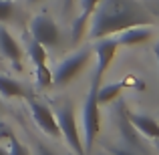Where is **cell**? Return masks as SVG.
I'll list each match as a JSON object with an SVG mask.
<instances>
[{
  "label": "cell",
  "instance_id": "3",
  "mask_svg": "<svg viewBox=\"0 0 159 155\" xmlns=\"http://www.w3.org/2000/svg\"><path fill=\"white\" fill-rule=\"evenodd\" d=\"M54 117H57V125L61 129V135H65L66 143L75 151V155H87L85 147H83V137H81L79 127H77V117H75L73 105L70 103L58 105L57 111H54Z\"/></svg>",
  "mask_w": 159,
  "mask_h": 155
},
{
  "label": "cell",
  "instance_id": "6",
  "mask_svg": "<svg viewBox=\"0 0 159 155\" xmlns=\"http://www.w3.org/2000/svg\"><path fill=\"white\" fill-rule=\"evenodd\" d=\"M117 48H119V43H117L115 36H103V39H97L95 40V52H97V69H95V75H93V83L101 85L103 83V77H105L109 65L113 62L117 54Z\"/></svg>",
  "mask_w": 159,
  "mask_h": 155
},
{
  "label": "cell",
  "instance_id": "19",
  "mask_svg": "<svg viewBox=\"0 0 159 155\" xmlns=\"http://www.w3.org/2000/svg\"><path fill=\"white\" fill-rule=\"evenodd\" d=\"M36 155H57V153H52L47 145H40L39 143V145H36Z\"/></svg>",
  "mask_w": 159,
  "mask_h": 155
},
{
  "label": "cell",
  "instance_id": "15",
  "mask_svg": "<svg viewBox=\"0 0 159 155\" xmlns=\"http://www.w3.org/2000/svg\"><path fill=\"white\" fill-rule=\"evenodd\" d=\"M123 87H125L123 81L109 83V85H103V83H101V85L97 87V101H99V105L115 103L117 99L121 97V93H123Z\"/></svg>",
  "mask_w": 159,
  "mask_h": 155
},
{
  "label": "cell",
  "instance_id": "17",
  "mask_svg": "<svg viewBox=\"0 0 159 155\" xmlns=\"http://www.w3.org/2000/svg\"><path fill=\"white\" fill-rule=\"evenodd\" d=\"M14 16V2L12 0H0V22H6Z\"/></svg>",
  "mask_w": 159,
  "mask_h": 155
},
{
  "label": "cell",
  "instance_id": "18",
  "mask_svg": "<svg viewBox=\"0 0 159 155\" xmlns=\"http://www.w3.org/2000/svg\"><path fill=\"white\" fill-rule=\"evenodd\" d=\"M109 151L113 155H139V153L131 151V149H125V147H109Z\"/></svg>",
  "mask_w": 159,
  "mask_h": 155
},
{
  "label": "cell",
  "instance_id": "25",
  "mask_svg": "<svg viewBox=\"0 0 159 155\" xmlns=\"http://www.w3.org/2000/svg\"><path fill=\"white\" fill-rule=\"evenodd\" d=\"M0 109H2V101H0Z\"/></svg>",
  "mask_w": 159,
  "mask_h": 155
},
{
  "label": "cell",
  "instance_id": "23",
  "mask_svg": "<svg viewBox=\"0 0 159 155\" xmlns=\"http://www.w3.org/2000/svg\"><path fill=\"white\" fill-rule=\"evenodd\" d=\"M155 57H157V65H159V43H157V47H155Z\"/></svg>",
  "mask_w": 159,
  "mask_h": 155
},
{
  "label": "cell",
  "instance_id": "1",
  "mask_svg": "<svg viewBox=\"0 0 159 155\" xmlns=\"http://www.w3.org/2000/svg\"><path fill=\"white\" fill-rule=\"evenodd\" d=\"M155 16L139 0H99L93 16L89 20V34L93 40L111 36L129 26L149 24L153 26Z\"/></svg>",
  "mask_w": 159,
  "mask_h": 155
},
{
  "label": "cell",
  "instance_id": "7",
  "mask_svg": "<svg viewBox=\"0 0 159 155\" xmlns=\"http://www.w3.org/2000/svg\"><path fill=\"white\" fill-rule=\"evenodd\" d=\"M28 105H30L32 119H34V123L39 125L40 131L47 133V135L52 137V139H58V137H61V129H58V125H57V117H54L52 109L48 107V105H44V103L34 101V99H30Z\"/></svg>",
  "mask_w": 159,
  "mask_h": 155
},
{
  "label": "cell",
  "instance_id": "11",
  "mask_svg": "<svg viewBox=\"0 0 159 155\" xmlns=\"http://www.w3.org/2000/svg\"><path fill=\"white\" fill-rule=\"evenodd\" d=\"M97 4H99V0H81V14H79L73 22V44H77L79 40L83 39V34L87 32L89 20H91V16H93Z\"/></svg>",
  "mask_w": 159,
  "mask_h": 155
},
{
  "label": "cell",
  "instance_id": "12",
  "mask_svg": "<svg viewBox=\"0 0 159 155\" xmlns=\"http://www.w3.org/2000/svg\"><path fill=\"white\" fill-rule=\"evenodd\" d=\"M127 117L131 121V125L137 129V133H141L143 137H149V139H159V123L153 117L143 115V113H131L127 109Z\"/></svg>",
  "mask_w": 159,
  "mask_h": 155
},
{
  "label": "cell",
  "instance_id": "9",
  "mask_svg": "<svg viewBox=\"0 0 159 155\" xmlns=\"http://www.w3.org/2000/svg\"><path fill=\"white\" fill-rule=\"evenodd\" d=\"M0 54L16 71H22V48H20L18 40L12 36V32L2 22H0Z\"/></svg>",
  "mask_w": 159,
  "mask_h": 155
},
{
  "label": "cell",
  "instance_id": "21",
  "mask_svg": "<svg viewBox=\"0 0 159 155\" xmlns=\"http://www.w3.org/2000/svg\"><path fill=\"white\" fill-rule=\"evenodd\" d=\"M73 4H75V0H65V14H69V12H70Z\"/></svg>",
  "mask_w": 159,
  "mask_h": 155
},
{
  "label": "cell",
  "instance_id": "5",
  "mask_svg": "<svg viewBox=\"0 0 159 155\" xmlns=\"http://www.w3.org/2000/svg\"><path fill=\"white\" fill-rule=\"evenodd\" d=\"M30 34L36 43H40L44 48H54L61 43V30H58L57 22L44 14H39L32 18L30 22Z\"/></svg>",
  "mask_w": 159,
  "mask_h": 155
},
{
  "label": "cell",
  "instance_id": "4",
  "mask_svg": "<svg viewBox=\"0 0 159 155\" xmlns=\"http://www.w3.org/2000/svg\"><path fill=\"white\" fill-rule=\"evenodd\" d=\"M89 61H91V48L89 47H85V48H81V51H77L75 54H70V57L65 58V61L54 69V73L51 75L52 85H57V87L69 85V83L89 65Z\"/></svg>",
  "mask_w": 159,
  "mask_h": 155
},
{
  "label": "cell",
  "instance_id": "2",
  "mask_svg": "<svg viewBox=\"0 0 159 155\" xmlns=\"http://www.w3.org/2000/svg\"><path fill=\"white\" fill-rule=\"evenodd\" d=\"M97 83L91 81L89 87V95L85 99V107H83V147H85V153L89 155L93 151V143L99 135V129H101V117H99V101H97Z\"/></svg>",
  "mask_w": 159,
  "mask_h": 155
},
{
  "label": "cell",
  "instance_id": "20",
  "mask_svg": "<svg viewBox=\"0 0 159 155\" xmlns=\"http://www.w3.org/2000/svg\"><path fill=\"white\" fill-rule=\"evenodd\" d=\"M147 8L151 10V14H153V16H157V18H159V0H157V2H151Z\"/></svg>",
  "mask_w": 159,
  "mask_h": 155
},
{
  "label": "cell",
  "instance_id": "14",
  "mask_svg": "<svg viewBox=\"0 0 159 155\" xmlns=\"http://www.w3.org/2000/svg\"><path fill=\"white\" fill-rule=\"evenodd\" d=\"M0 97H4V99H28L30 93L16 79L0 75Z\"/></svg>",
  "mask_w": 159,
  "mask_h": 155
},
{
  "label": "cell",
  "instance_id": "16",
  "mask_svg": "<svg viewBox=\"0 0 159 155\" xmlns=\"http://www.w3.org/2000/svg\"><path fill=\"white\" fill-rule=\"evenodd\" d=\"M2 135L6 137V141H8V153H10V155H30L28 147H26V145H22L18 139H16L14 133H10L8 129H4Z\"/></svg>",
  "mask_w": 159,
  "mask_h": 155
},
{
  "label": "cell",
  "instance_id": "8",
  "mask_svg": "<svg viewBox=\"0 0 159 155\" xmlns=\"http://www.w3.org/2000/svg\"><path fill=\"white\" fill-rule=\"evenodd\" d=\"M28 57H30L32 65H34V69H36V81H39V85L40 87H51L52 85L51 75L52 73L47 65V48L32 39L30 44H28Z\"/></svg>",
  "mask_w": 159,
  "mask_h": 155
},
{
  "label": "cell",
  "instance_id": "10",
  "mask_svg": "<svg viewBox=\"0 0 159 155\" xmlns=\"http://www.w3.org/2000/svg\"><path fill=\"white\" fill-rule=\"evenodd\" d=\"M119 43V47H133V44H141L147 43L149 39L153 36V28L149 24H139V26H129L125 30L113 34Z\"/></svg>",
  "mask_w": 159,
  "mask_h": 155
},
{
  "label": "cell",
  "instance_id": "22",
  "mask_svg": "<svg viewBox=\"0 0 159 155\" xmlns=\"http://www.w3.org/2000/svg\"><path fill=\"white\" fill-rule=\"evenodd\" d=\"M0 155H10V153H8V149H4L2 145H0Z\"/></svg>",
  "mask_w": 159,
  "mask_h": 155
},
{
  "label": "cell",
  "instance_id": "24",
  "mask_svg": "<svg viewBox=\"0 0 159 155\" xmlns=\"http://www.w3.org/2000/svg\"><path fill=\"white\" fill-rule=\"evenodd\" d=\"M28 4H36V2H40V0H26Z\"/></svg>",
  "mask_w": 159,
  "mask_h": 155
},
{
  "label": "cell",
  "instance_id": "13",
  "mask_svg": "<svg viewBox=\"0 0 159 155\" xmlns=\"http://www.w3.org/2000/svg\"><path fill=\"white\" fill-rule=\"evenodd\" d=\"M117 117H119V129H121V135H123L125 143H131L133 147L141 149V147H143L141 133H137V129L133 127L131 121H129V117H127V107H123V105H121V107L117 109Z\"/></svg>",
  "mask_w": 159,
  "mask_h": 155
}]
</instances>
